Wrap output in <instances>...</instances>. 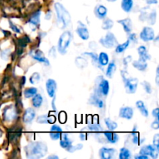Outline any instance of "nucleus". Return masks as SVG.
Returning a JSON list of instances; mask_svg holds the SVG:
<instances>
[{"label":"nucleus","mask_w":159,"mask_h":159,"mask_svg":"<svg viewBox=\"0 0 159 159\" xmlns=\"http://www.w3.org/2000/svg\"><path fill=\"white\" fill-rule=\"evenodd\" d=\"M138 55H139V59L143 61H147L151 60V58H152L145 46H143V45L140 46L138 49Z\"/></svg>","instance_id":"nucleus-20"},{"label":"nucleus","mask_w":159,"mask_h":159,"mask_svg":"<svg viewBox=\"0 0 159 159\" xmlns=\"http://www.w3.org/2000/svg\"><path fill=\"white\" fill-rule=\"evenodd\" d=\"M26 157L30 159H38L45 156L48 152L47 144L42 141H34L25 147Z\"/></svg>","instance_id":"nucleus-1"},{"label":"nucleus","mask_w":159,"mask_h":159,"mask_svg":"<svg viewBox=\"0 0 159 159\" xmlns=\"http://www.w3.org/2000/svg\"><path fill=\"white\" fill-rule=\"evenodd\" d=\"M153 145L155 148L159 150V134H156L153 138Z\"/></svg>","instance_id":"nucleus-45"},{"label":"nucleus","mask_w":159,"mask_h":159,"mask_svg":"<svg viewBox=\"0 0 159 159\" xmlns=\"http://www.w3.org/2000/svg\"><path fill=\"white\" fill-rule=\"evenodd\" d=\"M17 116L16 110L12 105L7 106L3 110V119L6 122H12Z\"/></svg>","instance_id":"nucleus-6"},{"label":"nucleus","mask_w":159,"mask_h":159,"mask_svg":"<svg viewBox=\"0 0 159 159\" xmlns=\"http://www.w3.org/2000/svg\"><path fill=\"white\" fill-rule=\"evenodd\" d=\"M159 110L158 108H155V110H153V111H152V116H153L155 119H159V116H158L159 110Z\"/></svg>","instance_id":"nucleus-49"},{"label":"nucleus","mask_w":159,"mask_h":159,"mask_svg":"<svg viewBox=\"0 0 159 159\" xmlns=\"http://www.w3.org/2000/svg\"><path fill=\"white\" fill-rule=\"evenodd\" d=\"M140 38L144 42L154 40L155 38V31L150 26H145V27L143 28L141 34H140Z\"/></svg>","instance_id":"nucleus-9"},{"label":"nucleus","mask_w":159,"mask_h":159,"mask_svg":"<svg viewBox=\"0 0 159 159\" xmlns=\"http://www.w3.org/2000/svg\"><path fill=\"white\" fill-rule=\"evenodd\" d=\"M37 93V89L35 87H30V88L26 89L23 92V95L26 99H30L32 98L33 96H35Z\"/></svg>","instance_id":"nucleus-32"},{"label":"nucleus","mask_w":159,"mask_h":159,"mask_svg":"<svg viewBox=\"0 0 159 159\" xmlns=\"http://www.w3.org/2000/svg\"><path fill=\"white\" fill-rule=\"evenodd\" d=\"M75 64L79 68H83L88 65V61H86V59L83 58L82 57H78L75 59Z\"/></svg>","instance_id":"nucleus-36"},{"label":"nucleus","mask_w":159,"mask_h":159,"mask_svg":"<svg viewBox=\"0 0 159 159\" xmlns=\"http://www.w3.org/2000/svg\"><path fill=\"white\" fill-rule=\"evenodd\" d=\"M57 90V82L52 79H49L46 82V91L50 97L53 98L55 96Z\"/></svg>","instance_id":"nucleus-13"},{"label":"nucleus","mask_w":159,"mask_h":159,"mask_svg":"<svg viewBox=\"0 0 159 159\" xmlns=\"http://www.w3.org/2000/svg\"><path fill=\"white\" fill-rule=\"evenodd\" d=\"M99 43L106 48H114L117 44V40L114 34L111 32H108L106 34L105 37H102L99 40Z\"/></svg>","instance_id":"nucleus-5"},{"label":"nucleus","mask_w":159,"mask_h":159,"mask_svg":"<svg viewBox=\"0 0 159 159\" xmlns=\"http://www.w3.org/2000/svg\"><path fill=\"white\" fill-rule=\"evenodd\" d=\"M155 82H156L157 85L159 84V68L158 67L156 69V78H155Z\"/></svg>","instance_id":"nucleus-54"},{"label":"nucleus","mask_w":159,"mask_h":159,"mask_svg":"<svg viewBox=\"0 0 159 159\" xmlns=\"http://www.w3.org/2000/svg\"><path fill=\"white\" fill-rule=\"evenodd\" d=\"M113 26V21L110 19H105L102 22V28L105 30H109L112 29V27Z\"/></svg>","instance_id":"nucleus-37"},{"label":"nucleus","mask_w":159,"mask_h":159,"mask_svg":"<svg viewBox=\"0 0 159 159\" xmlns=\"http://www.w3.org/2000/svg\"><path fill=\"white\" fill-rule=\"evenodd\" d=\"M55 100H56V97L55 96H54V97H53L52 102H51V107H52V109L54 111H56V110H57V107H56L55 106Z\"/></svg>","instance_id":"nucleus-51"},{"label":"nucleus","mask_w":159,"mask_h":159,"mask_svg":"<svg viewBox=\"0 0 159 159\" xmlns=\"http://www.w3.org/2000/svg\"><path fill=\"white\" fill-rule=\"evenodd\" d=\"M142 85H143V87H144V90H145L146 93H148V94H151V93H152V85H151L148 82H147V81H144V82H142Z\"/></svg>","instance_id":"nucleus-43"},{"label":"nucleus","mask_w":159,"mask_h":159,"mask_svg":"<svg viewBox=\"0 0 159 159\" xmlns=\"http://www.w3.org/2000/svg\"><path fill=\"white\" fill-rule=\"evenodd\" d=\"M131 61H132V57H131V56H127V57H126L124 59V64L125 65H127L129 63H130Z\"/></svg>","instance_id":"nucleus-50"},{"label":"nucleus","mask_w":159,"mask_h":159,"mask_svg":"<svg viewBox=\"0 0 159 159\" xmlns=\"http://www.w3.org/2000/svg\"><path fill=\"white\" fill-rule=\"evenodd\" d=\"M151 127L154 130H158L159 128V119H155V120L152 123Z\"/></svg>","instance_id":"nucleus-47"},{"label":"nucleus","mask_w":159,"mask_h":159,"mask_svg":"<svg viewBox=\"0 0 159 159\" xmlns=\"http://www.w3.org/2000/svg\"><path fill=\"white\" fill-rule=\"evenodd\" d=\"M86 138L87 134L85 133H81L80 134H79V138H80L81 141H85V140H86Z\"/></svg>","instance_id":"nucleus-52"},{"label":"nucleus","mask_w":159,"mask_h":159,"mask_svg":"<svg viewBox=\"0 0 159 159\" xmlns=\"http://www.w3.org/2000/svg\"><path fill=\"white\" fill-rule=\"evenodd\" d=\"M95 16L99 20H103L107 15V9L103 5H97L94 9Z\"/></svg>","instance_id":"nucleus-18"},{"label":"nucleus","mask_w":159,"mask_h":159,"mask_svg":"<svg viewBox=\"0 0 159 159\" xmlns=\"http://www.w3.org/2000/svg\"><path fill=\"white\" fill-rule=\"evenodd\" d=\"M59 121H60L61 124H65L67 120V114L65 113V112L61 111L59 113Z\"/></svg>","instance_id":"nucleus-44"},{"label":"nucleus","mask_w":159,"mask_h":159,"mask_svg":"<svg viewBox=\"0 0 159 159\" xmlns=\"http://www.w3.org/2000/svg\"><path fill=\"white\" fill-rule=\"evenodd\" d=\"M2 136V130H0V138H1Z\"/></svg>","instance_id":"nucleus-59"},{"label":"nucleus","mask_w":159,"mask_h":159,"mask_svg":"<svg viewBox=\"0 0 159 159\" xmlns=\"http://www.w3.org/2000/svg\"><path fill=\"white\" fill-rule=\"evenodd\" d=\"M158 152L159 150L155 148L154 146L148 144V145H144L141 148L139 154L146 155L148 157H151V158L154 159H156L158 157Z\"/></svg>","instance_id":"nucleus-7"},{"label":"nucleus","mask_w":159,"mask_h":159,"mask_svg":"<svg viewBox=\"0 0 159 159\" xmlns=\"http://www.w3.org/2000/svg\"><path fill=\"white\" fill-rule=\"evenodd\" d=\"M99 156L102 159H111L114 158L116 153V150L114 148H102L99 150Z\"/></svg>","instance_id":"nucleus-11"},{"label":"nucleus","mask_w":159,"mask_h":159,"mask_svg":"<svg viewBox=\"0 0 159 159\" xmlns=\"http://www.w3.org/2000/svg\"><path fill=\"white\" fill-rule=\"evenodd\" d=\"M103 135L106 138V139L108 141L109 143L110 144H116L118 142L120 138L119 135L117 134L114 133V132L111 131V130H109V131H104Z\"/></svg>","instance_id":"nucleus-22"},{"label":"nucleus","mask_w":159,"mask_h":159,"mask_svg":"<svg viewBox=\"0 0 159 159\" xmlns=\"http://www.w3.org/2000/svg\"><path fill=\"white\" fill-rule=\"evenodd\" d=\"M141 16H145V20H148V23H150L151 25H153L155 24V22H156V16H157V13H156V11L155 9L152 11L148 15L145 13H143Z\"/></svg>","instance_id":"nucleus-30"},{"label":"nucleus","mask_w":159,"mask_h":159,"mask_svg":"<svg viewBox=\"0 0 159 159\" xmlns=\"http://www.w3.org/2000/svg\"><path fill=\"white\" fill-rule=\"evenodd\" d=\"M51 18V11H48L46 14V16H45V19L46 20H50Z\"/></svg>","instance_id":"nucleus-56"},{"label":"nucleus","mask_w":159,"mask_h":159,"mask_svg":"<svg viewBox=\"0 0 159 159\" xmlns=\"http://www.w3.org/2000/svg\"><path fill=\"white\" fill-rule=\"evenodd\" d=\"M36 116V111L33 108H28L25 110L23 116V120L24 124H31Z\"/></svg>","instance_id":"nucleus-14"},{"label":"nucleus","mask_w":159,"mask_h":159,"mask_svg":"<svg viewBox=\"0 0 159 159\" xmlns=\"http://www.w3.org/2000/svg\"><path fill=\"white\" fill-rule=\"evenodd\" d=\"M135 158H137V159H148V157L146 156V155H141V154H139V155H138L135 156Z\"/></svg>","instance_id":"nucleus-53"},{"label":"nucleus","mask_w":159,"mask_h":159,"mask_svg":"<svg viewBox=\"0 0 159 159\" xmlns=\"http://www.w3.org/2000/svg\"><path fill=\"white\" fill-rule=\"evenodd\" d=\"M85 55V56H89V57H91L92 61L94 65L96 64H98V56L97 54H95V53H92V52H85L82 54V56Z\"/></svg>","instance_id":"nucleus-42"},{"label":"nucleus","mask_w":159,"mask_h":159,"mask_svg":"<svg viewBox=\"0 0 159 159\" xmlns=\"http://www.w3.org/2000/svg\"><path fill=\"white\" fill-rule=\"evenodd\" d=\"M131 158V152L127 148H122L120 151L119 158L120 159H129Z\"/></svg>","instance_id":"nucleus-33"},{"label":"nucleus","mask_w":159,"mask_h":159,"mask_svg":"<svg viewBox=\"0 0 159 159\" xmlns=\"http://www.w3.org/2000/svg\"><path fill=\"white\" fill-rule=\"evenodd\" d=\"M126 93L128 94H134L136 93L138 85V79L137 78H128L124 81Z\"/></svg>","instance_id":"nucleus-8"},{"label":"nucleus","mask_w":159,"mask_h":159,"mask_svg":"<svg viewBox=\"0 0 159 159\" xmlns=\"http://www.w3.org/2000/svg\"><path fill=\"white\" fill-rule=\"evenodd\" d=\"M97 82V93L99 96H107L110 92V84L107 79H104L102 76H99L96 79Z\"/></svg>","instance_id":"nucleus-4"},{"label":"nucleus","mask_w":159,"mask_h":159,"mask_svg":"<svg viewBox=\"0 0 159 159\" xmlns=\"http://www.w3.org/2000/svg\"><path fill=\"white\" fill-rule=\"evenodd\" d=\"M72 40V34L70 31H65L60 37L57 43V51L61 54L67 53L68 47Z\"/></svg>","instance_id":"nucleus-3"},{"label":"nucleus","mask_w":159,"mask_h":159,"mask_svg":"<svg viewBox=\"0 0 159 159\" xmlns=\"http://www.w3.org/2000/svg\"><path fill=\"white\" fill-rule=\"evenodd\" d=\"M116 70V65L115 64L114 61H112V62H109L108 64V67H107V72H106V75L107 76L108 78H112L114 75L115 71Z\"/></svg>","instance_id":"nucleus-31"},{"label":"nucleus","mask_w":159,"mask_h":159,"mask_svg":"<svg viewBox=\"0 0 159 159\" xmlns=\"http://www.w3.org/2000/svg\"><path fill=\"white\" fill-rule=\"evenodd\" d=\"M105 124L107 126V127L108 128L109 130H111V131H113V130H116V128L118 127L117 123H116L115 121L112 120L110 118H106L105 119Z\"/></svg>","instance_id":"nucleus-34"},{"label":"nucleus","mask_w":159,"mask_h":159,"mask_svg":"<svg viewBox=\"0 0 159 159\" xmlns=\"http://www.w3.org/2000/svg\"><path fill=\"white\" fill-rule=\"evenodd\" d=\"M30 55L33 57L37 61L40 62V63H44L46 65H50L49 61L47 59L43 54V51L39 49H33L30 51Z\"/></svg>","instance_id":"nucleus-10"},{"label":"nucleus","mask_w":159,"mask_h":159,"mask_svg":"<svg viewBox=\"0 0 159 159\" xmlns=\"http://www.w3.org/2000/svg\"><path fill=\"white\" fill-rule=\"evenodd\" d=\"M60 139V145L62 148L67 149L72 144L73 141H71L68 138V135L67 134H61V136Z\"/></svg>","instance_id":"nucleus-23"},{"label":"nucleus","mask_w":159,"mask_h":159,"mask_svg":"<svg viewBox=\"0 0 159 159\" xmlns=\"http://www.w3.org/2000/svg\"><path fill=\"white\" fill-rule=\"evenodd\" d=\"M9 26H10L11 29L14 31V32L17 33V34H20V30L19 29V27L17 26H16L14 23H12V22H9Z\"/></svg>","instance_id":"nucleus-46"},{"label":"nucleus","mask_w":159,"mask_h":159,"mask_svg":"<svg viewBox=\"0 0 159 159\" xmlns=\"http://www.w3.org/2000/svg\"><path fill=\"white\" fill-rule=\"evenodd\" d=\"M133 66L134 68H135L136 69H138V71H145L148 68V64L147 61H143L141 60H137L133 61Z\"/></svg>","instance_id":"nucleus-28"},{"label":"nucleus","mask_w":159,"mask_h":159,"mask_svg":"<svg viewBox=\"0 0 159 159\" xmlns=\"http://www.w3.org/2000/svg\"><path fill=\"white\" fill-rule=\"evenodd\" d=\"M130 40H127V41L123 43L122 44H118L117 46L116 47V50H115V51H116V52L117 53V54H120V53L124 52V51H126V50L127 49V48H128L129 45H130Z\"/></svg>","instance_id":"nucleus-35"},{"label":"nucleus","mask_w":159,"mask_h":159,"mask_svg":"<svg viewBox=\"0 0 159 159\" xmlns=\"http://www.w3.org/2000/svg\"><path fill=\"white\" fill-rule=\"evenodd\" d=\"M56 121V118L52 115H41L37 118V123L40 124H54Z\"/></svg>","instance_id":"nucleus-19"},{"label":"nucleus","mask_w":159,"mask_h":159,"mask_svg":"<svg viewBox=\"0 0 159 159\" xmlns=\"http://www.w3.org/2000/svg\"><path fill=\"white\" fill-rule=\"evenodd\" d=\"M134 7V0H122L121 8L125 12H130Z\"/></svg>","instance_id":"nucleus-26"},{"label":"nucleus","mask_w":159,"mask_h":159,"mask_svg":"<svg viewBox=\"0 0 159 159\" xmlns=\"http://www.w3.org/2000/svg\"><path fill=\"white\" fill-rule=\"evenodd\" d=\"M131 136H132V141H133L134 144H140V137H139V133L137 130L136 127L133 130L131 133Z\"/></svg>","instance_id":"nucleus-38"},{"label":"nucleus","mask_w":159,"mask_h":159,"mask_svg":"<svg viewBox=\"0 0 159 159\" xmlns=\"http://www.w3.org/2000/svg\"><path fill=\"white\" fill-rule=\"evenodd\" d=\"M48 159H58V156H57V155H50V156L48 157Z\"/></svg>","instance_id":"nucleus-57"},{"label":"nucleus","mask_w":159,"mask_h":159,"mask_svg":"<svg viewBox=\"0 0 159 159\" xmlns=\"http://www.w3.org/2000/svg\"><path fill=\"white\" fill-rule=\"evenodd\" d=\"M110 62V58H109L108 54L106 52H101L98 57V64L100 66H107Z\"/></svg>","instance_id":"nucleus-25"},{"label":"nucleus","mask_w":159,"mask_h":159,"mask_svg":"<svg viewBox=\"0 0 159 159\" xmlns=\"http://www.w3.org/2000/svg\"><path fill=\"white\" fill-rule=\"evenodd\" d=\"M136 107L138 110H140L141 114L144 116V117H148L149 116L148 110V108L144 105V102L141 100H138L136 102Z\"/></svg>","instance_id":"nucleus-27"},{"label":"nucleus","mask_w":159,"mask_h":159,"mask_svg":"<svg viewBox=\"0 0 159 159\" xmlns=\"http://www.w3.org/2000/svg\"><path fill=\"white\" fill-rule=\"evenodd\" d=\"M32 104L33 107H35V108H40L43 104V96L40 94L37 93L35 96H33Z\"/></svg>","instance_id":"nucleus-29"},{"label":"nucleus","mask_w":159,"mask_h":159,"mask_svg":"<svg viewBox=\"0 0 159 159\" xmlns=\"http://www.w3.org/2000/svg\"><path fill=\"white\" fill-rule=\"evenodd\" d=\"M146 2L148 5L157 4L158 3V0H146Z\"/></svg>","instance_id":"nucleus-55"},{"label":"nucleus","mask_w":159,"mask_h":159,"mask_svg":"<svg viewBox=\"0 0 159 159\" xmlns=\"http://www.w3.org/2000/svg\"><path fill=\"white\" fill-rule=\"evenodd\" d=\"M119 116L120 118L126 120H130L133 118L134 110L130 107H124L120 110Z\"/></svg>","instance_id":"nucleus-15"},{"label":"nucleus","mask_w":159,"mask_h":159,"mask_svg":"<svg viewBox=\"0 0 159 159\" xmlns=\"http://www.w3.org/2000/svg\"><path fill=\"white\" fill-rule=\"evenodd\" d=\"M89 102L91 105L94 106V107H98L99 109H102L104 107V102L102 99L100 98V96L97 94H93L90 96L89 99Z\"/></svg>","instance_id":"nucleus-16"},{"label":"nucleus","mask_w":159,"mask_h":159,"mask_svg":"<svg viewBox=\"0 0 159 159\" xmlns=\"http://www.w3.org/2000/svg\"><path fill=\"white\" fill-rule=\"evenodd\" d=\"M63 132L61 127H59L58 125H53L51 127V130H50V137L53 141H57L61 138V134Z\"/></svg>","instance_id":"nucleus-17"},{"label":"nucleus","mask_w":159,"mask_h":159,"mask_svg":"<svg viewBox=\"0 0 159 159\" xmlns=\"http://www.w3.org/2000/svg\"><path fill=\"white\" fill-rule=\"evenodd\" d=\"M40 14H41V12L40 10H37V12H34L29 19V23L34 25V26H37L39 24H40Z\"/></svg>","instance_id":"nucleus-24"},{"label":"nucleus","mask_w":159,"mask_h":159,"mask_svg":"<svg viewBox=\"0 0 159 159\" xmlns=\"http://www.w3.org/2000/svg\"><path fill=\"white\" fill-rule=\"evenodd\" d=\"M107 1H108V2H116V0H107Z\"/></svg>","instance_id":"nucleus-58"},{"label":"nucleus","mask_w":159,"mask_h":159,"mask_svg":"<svg viewBox=\"0 0 159 159\" xmlns=\"http://www.w3.org/2000/svg\"><path fill=\"white\" fill-rule=\"evenodd\" d=\"M88 129L90 131H94V132H99L102 131V127L99 125V123L96 124H91L88 126Z\"/></svg>","instance_id":"nucleus-40"},{"label":"nucleus","mask_w":159,"mask_h":159,"mask_svg":"<svg viewBox=\"0 0 159 159\" xmlns=\"http://www.w3.org/2000/svg\"><path fill=\"white\" fill-rule=\"evenodd\" d=\"M118 23L122 25L124 30L127 34H130L133 30V23H132L131 20L130 18H126L124 20H118Z\"/></svg>","instance_id":"nucleus-21"},{"label":"nucleus","mask_w":159,"mask_h":159,"mask_svg":"<svg viewBox=\"0 0 159 159\" xmlns=\"http://www.w3.org/2000/svg\"><path fill=\"white\" fill-rule=\"evenodd\" d=\"M76 33L82 40H86L89 38V32L85 25L83 24L82 22H79V26L76 29Z\"/></svg>","instance_id":"nucleus-12"},{"label":"nucleus","mask_w":159,"mask_h":159,"mask_svg":"<svg viewBox=\"0 0 159 159\" xmlns=\"http://www.w3.org/2000/svg\"><path fill=\"white\" fill-rule=\"evenodd\" d=\"M40 81V75L39 74L38 72L33 73L32 75H31L30 78V82L31 84H33V85L38 83Z\"/></svg>","instance_id":"nucleus-39"},{"label":"nucleus","mask_w":159,"mask_h":159,"mask_svg":"<svg viewBox=\"0 0 159 159\" xmlns=\"http://www.w3.org/2000/svg\"><path fill=\"white\" fill-rule=\"evenodd\" d=\"M130 41L134 42V43H137L138 42V39H137V36L135 34H129V39Z\"/></svg>","instance_id":"nucleus-48"},{"label":"nucleus","mask_w":159,"mask_h":159,"mask_svg":"<svg viewBox=\"0 0 159 159\" xmlns=\"http://www.w3.org/2000/svg\"><path fill=\"white\" fill-rule=\"evenodd\" d=\"M82 148H83V144H78L75 146H73L72 144H71V145L70 146L69 148H68L66 150H67V152H68L69 153H73V152H76V151L81 150Z\"/></svg>","instance_id":"nucleus-41"},{"label":"nucleus","mask_w":159,"mask_h":159,"mask_svg":"<svg viewBox=\"0 0 159 159\" xmlns=\"http://www.w3.org/2000/svg\"><path fill=\"white\" fill-rule=\"evenodd\" d=\"M56 15H57V26L59 29L64 30L71 23V15L66 8L60 2L54 4Z\"/></svg>","instance_id":"nucleus-2"}]
</instances>
